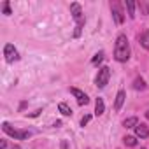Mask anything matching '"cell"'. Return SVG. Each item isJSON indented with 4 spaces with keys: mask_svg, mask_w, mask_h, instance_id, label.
I'll return each instance as SVG.
<instances>
[{
    "mask_svg": "<svg viewBox=\"0 0 149 149\" xmlns=\"http://www.w3.org/2000/svg\"><path fill=\"white\" fill-rule=\"evenodd\" d=\"M114 58H116V61H119V63H125V61H128V58H130V44H128V39H126L125 33H119L118 39H116Z\"/></svg>",
    "mask_w": 149,
    "mask_h": 149,
    "instance_id": "obj_1",
    "label": "cell"
},
{
    "mask_svg": "<svg viewBox=\"0 0 149 149\" xmlns=\"http://www.w3.org/2000/svg\"><path fill=\"white\" fill-rule=\"evenodd\" d=\"M70 14L76 21V32H74V37H81V32H83V26H84V14H83V9L77 2H72L70 4Z\"/></svg>",
    "mask_w": 149,
    "mask_h": 149,
    "instance_id": "obj_2",
    "label": "cell"
},
{
    "mask_svg": "<svg viewBox=\"0 0 149 149\" xmlns=\"http://www.w3.org/2000/svg\"><path fill=\"white\" fill-rule=\"evenodd\" d=\"M2 130H4L7 135L18 139V140H25V139H28V137L32 135V132H28V130H16V128H13L9 123H2Z\"/></svg>",
    "mask_w": 149,
    "mask_h": 149,
    "instance_id": "obj_3",
    "label": "cell"
},
{
    "mask_svg": "<svg viewBox=\"0 0 149 149\" xmlns=\"http://www.w3.org/2000/svg\"><path fill=\"white\" fill-rule=\"evenodd\" d=\"M109 77H111V68L109 67H100L98 68V74H97V79H95V84L102 90V88L107 86Z\"/></svg>",
    "mask_w": 149,
    "mask_h": 149,
    "instance_id": "obj_4",
    "label": "cell"
},
{
    "mask_svg": "<svg viewBox=\"0 0 149 149\" xmlns=\"http://www.w3.org/2000/svg\"><path fill=\"white\" fill-rule=\"evenodd\" d=\"M4 56H6L7 63H14V61L19 60V53H18V49L13 44H6L4 46Z\"/></svg>",
    "mask_w": 149,
    "mask_h": 149,
    "instance_id": "obj_5",
    "label": "cell"
},
{
    "mask_svg": "<svg viewBox=\"0 0 149 149\" xmlns=\"http://www.w3.org/2000/svg\"><path fill=\"white\" fill-rule=\"evenodd\" d=\"M111 13H112L114 23H116V25H123V21H125V14H123V11H121L119 2H111Z\"/></svg>",
    "mask_w": 149,
    "mask_h": 149,
    "instance_id": "obj_6",
    "label": "cell"
},
{
    "mask_svg": "<svg viewBox=\"0 0 149 149\" xmlns=\"http://www.w3.org/2000/svg\"><path fill=\"white\" fill-rule=\"evenodd\" d=\"M70 93L77 98V104L79 105H86L88 102H90V98H88V95L84 93V91H81V90H77V88H70Z\"/></svg>",
    "mask_w": 149,
    "mask_h": 149,
    "instance_id": "obj_7",
    "label": "cell"
},
{
    "mask_svg": "<svg viewBox=\"0 0 149 149\" xmlns=\"http://www.w3.org/2000/svg\"><path fill=\"white\" fill-rule=\"evenodd\" d=\"M135 135H137L139 139H147V137H149V128H147V125L139 123V125L135 126Z\"/></svg>",
    "mask_w": 149,
    "mask_h": 149,
    "instance_id": "obj_8",
    "label": "cell"
},
{
    "mask_svg": "<svg viewBox=\"0 0 149 149\" xmlns=\"http://www.w3.org/2000/svg\"><path fill=\"white\" fill-rule=\"evenodd\" d=\"M125 98H126V93H125L123 90H119V91H118V95H116L114 111H121V107H123V104H125Z\"/></svg>",
    "mask_w": 149,
    "mask_h": 149,
    "instance_id": "obj_9",
    "label": "cell"
},
{
    "mask_svg": "<svg viewBox=\"0 0 149 149\" xmlns=\"http://www.w3.org/2000/svg\"><path fill=\"white\" fill-rule=\"evenodd\" d=\"M139 42H140V46H142L144 49L149 51V30H146V32H142V33L139 35Z\"/></svg>",
    "mask_w": 149,
    "mask_h": 149,
    "instance_id": "obj_10",
    "label": "cell"
},
{
    "mask_svg": "<svg viewBox=\"0 0 149 149\" xmlns=\"http://www.w3.org/2000/svg\"><path fill=\"white\" fill-rule=\"evenodd\" d=\"M104 111H105L104 100H102V98H97V102H95V116H102Z\"/></svg>",
    "mask_w": 149,
    "mask_h": 149,
    "instance_id": "obj_11",
    "label": "cell"
},
{
    "mask_svg": "<svg viewBox=\"0 0 149 149\" xmlns=\"http://www.w3.org/2000/svg\"><path fill=\"white\" fill-rule=\"evenodd\" d=\"M139 125V119L135 118V116H132V118H126L125 121H123V126L125 128H135Z\"/></svg>",
    "mask_w": 149,
    "mask_h": 149,
    "instance_id": "obj_12",
    "label": "cell"
},
{
    "mask_svg": "<svg viewBox=\"0 0 149 149\" xmlns=\"http://www.w3.org/2000/svg\"><path fill=\"white\" fill-rule=\"evenodd\" d=\"M58 111H60L63 116H72V109H70V107H68L65 102H61V104L58 105Z\"/></svg>",
    "mask_w": 149,
    "mask_h": 149,
    "instance_id": "obj_13",
    "label": "cell"
},
{
    "mask_svg": "<svg viewBox=\"0 0 149 149\" xmlns=\"http://www.w3.org/2000/svg\"><path fill=\"white\" fill-rule=\"evenodd\" d=\"M135 2L133 0H126V9H128V14H130V18H135Z\"/></svg>",
    "mask_w": 149,
    "mask_h": 149,
    "instance_id": "obj_14",
    "label": "cell"
},
{
    "mask_svg": "<svg viewBox=\"0 0 149 149\" xmlns=\"http://www.w3.org/2000/svg\"><path fill=\"white\" fill-rule=\"evenodd\" d=\"M123 142H125L126 146H130V147H135V146H137V137H132V135H126V137L123 139Z\"/></svg>",
    "mask_w": 149,
    "mask_h": 149,
    "instance_id": "obj_15",
    "label": "cell"
},
{
    "mask_svg": "<svg viewBox=\"0 0 149 149\" xmlns=\"http://www.w3.org/2000/svg\"><path fill=\"white\" fill-rule=\"evenodd\" d=\"M133 88H135V90H146V83H144V79H142V77H137V79L133 81Z\"/></svg>",
    "mask_w": 149,
    "mask_h": 149,
    "instance_id": "obj_16",
    "label": "cell"
},
{
    "mask_svg": "<svg viewBox=\"0 0 149 149\" xmlns=\"http://www.w3.org/2000/svg\"><path fill=\"white\" fill-rule=\"evenodd\" d=\"M102 61H104V51H98V53L93 56L91 63H93V65H98V63H102Z\"/></svg>",
    "mask_w": 149,
    "mask_h": 149,
    "instance_id": "obj_17",
    "label": "cell"
},
{
    "mask_svg": "<svg viewBox=\"0 0 149 149\" xmlns=\"http://www.w3.org/2000/svg\"><path fill=\"white\" fill-rule=\"evenodd\" d=\"M137 6H139V9H140V11H142L144 14H149V6H147L146 2H139Z\"/></svg>",
    "mask_w": 149,
    "mask_h": 149,
    "instance_id": "obj_18",
    "label": "cell"
},
{
    "mask_svg": "<svg viewBox=\"0 0 149 149\" xmlns=\"http://www.w3.org/2000/svg\"><path fill=\"white\" fill-rule=\"evenodd\" d=\"M2 11H4V14H11V4L9 2H4V6H2Z\"/></svg>",
    "mask_w": 149,
    "mask_h": 149,
    "instance_id": "obj_19",
    "label": "cell"
},
{
    "mask_svg": "<svg viewBox=\"0 0 149 149\" xmlns=\"http://www.w3.org/2000/svg\"><path fill=\"white\" fill-rule=\"evenodd\" d=\"M90 119H91V116H90V114H86V116L81 119V126H86V125L90 123Z\"/></svg>",
    "mask_w": 149,
    "mask_h": 149,
    "instance_id": "obj_20",
    "label": "cell"
},
{
    "mask_svg": "<svg viewBox=\"0 0 149 149\" xmlns=\"http://www.w3.org/2000/svg\"><path fill=\"white\" fill-rule=\"evenodd\" d=\"M6 147H7V142L2 140V142H0V149H6Z\"/></svg>",
    "mask_w": 149,
    "mask_h": 149,
    "instance_id": "obj_21",
    "label": "cell"
},
{
    "mask_svg": "<svg viewBox=\"0 0 149 149\" xmlns=\"http://www.w3.org/2000/svg\"><path fill=\"white\" fill-rule=\"evenodd\" d=\"M146 118H147V119H149V111H147V112H146Z\"/></svg>",
    "mask_w": 149,
    "mask_h": 149,
    "instance_id": "obj_22",
    "label": "cell"
},
{
    "mask_svg": "<svg viewBox=\"0 0 149 149\" xmlns=\"http://www.w3.org/2000/svg\"><path fill=\"white\" fill-rule=\"evenodd\" d=\"M142 149H146V147H142Z\"/></svg>",
    "mask_w": 149,
    "mask_h": 149,
    "instance_id": "obj_23",
    "label": "cell"
}]
</instances>
